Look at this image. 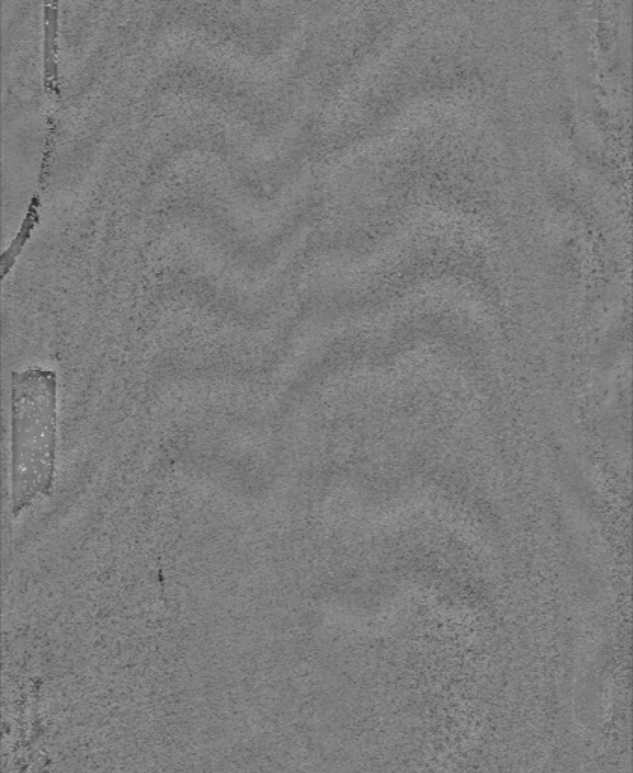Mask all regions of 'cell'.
I'll return each mask as SVG.
<instances>
[{"instance_id": "obj_1", "label": "cell", "mask_w": 633, "mask_h": 773, "mask_svg": "<svg viewBox=\"0 0 633 773\" xmlns=\"http://www.w3.org/2000/svg\"><path fill=\"white\" fill-rule=\"evenodd\" d=\"M58 376L44 367L11 375V502L17 518L55 487Z\"/></svg>"}, {"instance_id": "obj_2", "label": "cell", "mask_w": 633, "mask_h": 773, "mask_svg": "<svg viewBox=\"0 0 633 773\" xmlns=\"http://www.w3.org/2000/svg\"><path fill=\"white\" fill-rule=\"evenodd\" d=\"M58 2L44 5V87L47 93L61 96L58 79Z\"/></svg>"}, {"instance_id": "obj_3", "label": "cell", "mask_w": 633, "mask_h": 773, "mask_svg": "<svg viewBox=\"0 0 633 773\" xmlns=\"http://www.w3.org/2000/svg\"><path fill=\"white\" fill-rule=\"evenodd\" d=\"M40 206V197L34 195L31 204H29L26 218L23 219L22 227H20L19 233H17L16 239L11 242L10 248L2 254V257H0V266H2L0 277H2V280L7 277L8 272L13 268L17 257L22 253L23 247H25L26 242L31 238L32 231H34V228L37 227L38 222H40Z\"/></svg>"}]
</instances>
